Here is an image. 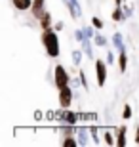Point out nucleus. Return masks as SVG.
Listing matches in <instances>:
<instances>
[{
	"instance_id": "nucleus-1",
	"label": "nucleus",
	"mask_w": 139,
	"mask_h": 147,
	"mask_svg": "<svg viewBox=\"0 0 139 147\" xmlns=\"http://www.w3.org/2000/svg\"><path fill=\"white\" fill-rule=\"evenodd\" d=\"M42 44L46 48V54L50 57H57L59 55V38H57V31L55 29H48L42 33Z\"/></svg>"
},
{
	"instance_id": "nucleus-15",
	"label": "nucleus",
	"mask_w": 139,
	"mask_h": 147,
	"mask_svg": "<svg viewBox=\"0 0 139 147\" xmlns=\"http://www.w3.org/2000/svg\"><path fill=\"white\" fill-rule=\"evenodd\" d=\"M103 142L107 143V145H116V140L112 138L111 132H103Z\"/></svg>"
},
{
	"instance_id": "nucleus-6",
	"label": "nucleus",
	"mask_w": 139,
	"mask_h": 147,
	"mask_svg": "<svg viewBox=\"0 0 139 147\" xmlns=\"http://www.w3.org/2000/svg\"><path fill=\"white\" fill-rule=\"evenodd\" d=\"M38 21H40V27H42V31L54 29V27H52V13H48V11H44L42 16L38 17Z\"/></svg>"
},
{
	"instance_id": "nucleus-7",
	"label": "nucleus",
	"mask_w": 139,
	"mask_h": 147,
	"mask_svg": "<svg viewBox=\"0 0 139 147\" xmlns=\"http://www.w3.org/2000/svg\"><path fill=\"white\" fill-rule=\"evenodd\" d=\"M32 2L34 0H13V6H15V10L19 11H27L32 8Z\"/></svg>"
},
{
	"instance_id": "nucleus-13",
	"label": "nucleus",
	"mask_w": 139,
	"mask_h": 147,
	"mask_svg": "<svg viewBox=\"0 0 139 147\" xmlns=\"http://www.w3.org/2000/svg\"><path fill=\"white\" fill-rule=\"evenodd\" d=\"M82 48H84V52H86V55H88V57H93V52H91V44H90V38H84V40H82Z\"/></svg>"
},
{
	"instance_id": "nucleus-16",
	"label": "nucleus",
	"mask_w": 139,
	"mask_h": 147,
	"mask_svg": "<svg viewBox=\"0 0 139 147\" xmlns=\"http://www.w3.org/2000/svg\"><path fill=\"white\" fill-rule=\"evenodd\" d=\"M122 6H116V8H114V11H112V21H120V19H122Z\"/></svg>"
},
{
	"instance_id": "nucleus-22",
	"label": "nucleus",
	"mask_w": 139,
	"mask_h": 147,
	"mask_svg": "<svg viewBox=\"0 0 139 147\" xmlns=\"http://www.w3.org/2000/svg\"><path fill=\"white\" fill-rule=\"evenodd\" d=\"M75 38H76V40H80V42H82V40H84V38H86V33H84V31H80V29H78V31H76V33H75Z\"/></svg>"
},
{
	"instance_id": "nucleus-20",
	"label": "nucleus",
	"mask_w": 139,
	"mask_h": 147,
	"mask_svg": "<svg viewBox=\"0 0 139 147\" xmlns=\"http://www.w3.org/2000/svg\"><path fill=\"white\" fill-rule=\"evenodd\" d=\"M76 134L80 136L78 143H82V145H84V143H88V138H86V130H76Z\"/></svg>"
},
{
	"instance_id": "nucleus-27",
	"label": "nucleus",
	"mask_w": 139,
	"mask_h": 147,
	"mask_svg": "<svg viewBox=\"0 0 139 147\" xmlns=\"http://www.w3.org/2000/svg\"><path fill=\"white\" fill-rule=\"evenodd\" d=\"M135 143H139V126L135 128Z\"/></svg>"
},
{
	"instance_id": "nucleus-12",
	"label": "nucleus",
	"mask_w": 139,
	"mask_h": 147,
	"mask_svg": "<svg viewBox=\"0 0 139 147\" xmlns=\"http://www.w3.org/2000/svg\"><path fill=\"white\" fill-rule=\"evenodd\" d=\"M112 42H114V46H116L118 52H124V42H122V34H120V33H114Z\"/></svg>"
},
{
	"instance_id": "nucleus-10",
	"label": "nucleus",
	"mask_w": 139,
	"mask_h": 147,
	"mask_svg": "<svg viewBox=\"0 0 139 147\" xmlns=\"http://www.w3.org/2000/svg\"><path fill=\"white\" fill-rule=\"evenodd\" d=\"M69 10H71V16L73 17H80V6H78V2L76 0H69Z\"/></svg>"
},
{
	"instance_id": "nucleus-28",
	"label": "nucleus",
	"mask_w": 139,
	"mask_h": 147,
	"mask_svg": "<svg viewBox=\"0 0 139 147\" xmlns=\"http://www.w3.org/2000/svg\"><path fill=\"white\" fill-rule=\"evenodd\" d=\"M116 2V6H122V0H114Z\"/></svg>"
},
{
	"instance_id": "nucleus-4",
	"label": "nucleus",
	"mask_w": 139,
	"mask_h": 147,
	"mask_svg": "<svg viewBox=\"0 0 139 147\" xmlns=\"http://www.w3.org/2000/svg\"><path fill=\"white\" fill-rule=\"evenodd\" d=\"M95 73H97V86L103 88L107 82V65L103 59H95Z\"/></svg>"
},
{
	"instance_id": "nucleus-9",
	"label": "nucleus",
	"mask_w": 139,
	"mask_h": 147,
	"mask_svg": "<svg viewBox=\"0 0 139 147\" xmlns=\"http://www.w3.org/2000/svg\"><path fill=\"white\" fill-rule=\"evenodd\" d=\"M118 69H120V73H126V69H128V57H126V52H118Z\"/></svg>"
},
{
	"instance_id": "nucleus-26",
	"label": "nucleus",
	"mask_w": 139,
	"mask_h": 147,
	"mask_svg": "<svg viewBox=\"0 0 139 147\" xmlns=\"http://www.w3.org/2000/svg\"><path fill=\"white\" fill-rule=\"evenodd\" d=\"M114 61V55H112V52H109L107 54V63H112Z\"/></svg>"
},
{
	"instance_id": "nucleus-24",
	"label": "nucleus",
	"mask_w": 139,
	"mask_h": 147,
	"mask_svg": "<svg viewBox=\"0 0 139 147\" xmlns=\"http://www.w3.org/2000/svg\"><path fill=\"white\" fill-rule=\"evenodd\" d=\"M84 33H86V38H91V36H93V31H91V27H84Z\"/></svg>"
},
{
	"instance_id": "nucleus-21",
	"label": "nucleus",
	"mask_w": 139,
	"mask_h": 147,
	"mask_svg": "<svg viewBox=\"0 0 139 147\" xmlns=\"http://www.w3.org/2000/svg\"><path fill=\"white\" fill-rule=\"evenodd\" d=\"M91 25L95 29H103V21L99 19V17H91Z\"/></svg>"
},
{
	"instance_id": "nucleus-11",
	"label": "nucleus",
	"mask_w": 139,
	"mask_h": 147,
	"mask_svg": "<svg viewBox=\"0 0 139 147\" xmlns=\"http://www.w3.org/2000/svg\"><path fill=\"white\" fill-rule=\"evenodd\" d=\"M75 136H76V134H71V136H67L61 143H63L65 147H76V145H78V140H76Z\"/></svg>"
},
{
	"instance_id": "nucleus-3",
	"label": "nucleus",
	"mask_w": 139,
	"mask_h": 147,
	"mask_svg": "<svg viewBox=\"0 0 139 147\" xmlns=\"http://www.w3.org/2000/svg\"><path fill=\"white\" fill-rule=\"evenodd\" d=\"M57 90H59V105H61V109H69L71 103H73V90H71V86L67 84V86L57 88Z\"/></svg>"
},
{
	"instance_id": "nucleus-8",
	"label": "nucleus",
	"mask_w": 139,
	"mask_h": 147,
	"mask_svg": "<svg viewBox=\"0 0 139 147\" xmlns=\"http://www.w3.org/2000/svg\"><path fill=\"white\" fill-rule=\"evenodd\" d=\"M126 126H120L118 128V132H116V145H120V147H124L126 145Z\"/></svg>"
},
{
	"instance_id": "nucleus-14",
	"label": "nucleus",
	"mask_w": 139,
	"mask_h": 147,
	"mask_svg": "<svg viewBox=\"0 0 139 147\" xmlns=\"http://www.w3.org/2000/svg\"><path fill=\"white\" fill-rule=\"evenodd\" d=\"M61 119H65L69 124H75L76 120H78V115H75V113H61Z\"/></svg>"
},
{
	"instance_id": "nucleus-19",
	"label": "nucleus",
	"mask_w": 139,
	"mask_h": 147,
	"mask_svg": "<svg viewBox=\"0 0 139 147\" xmlns=\"http://www.w3.org/2000/svg\"><path fill=\"white\" fill-rule=\"evenodd\" d=\"M122 117H124V120H130V119H132V107H130V105H124Z\"/></svg>"
},
{
	"instance_id": "nucleus-17",
	"label": "nucleus",
	"mask_w": 139,
	"mask_h": 147,
	"mask_svg": "<svg viewBox=\"0 0 139 147\" xmlns=\"http://www.w3.org/2000/svg\"><path fill=\"white\" fill-rule=\"evenodd\" d=\"M80 61H82V52L80 50H75L73 52V63L75 65H80Z\"/></svg>"
},
{
	"instance_id": "nucleus-25",
	"label": "nucleus",
	"mask_w": 139,
	"mask_h": 147,
	"mask_svg": "<svg viewBox=\"0 0 139 147\" xmlns=\"http://www.w3.org/2000/svg\"><path fill=\"white\" fill-rule=\"evenodd\" d=\"M54 29H55V31H57V33H59V31H63V21L55 23V25H54Z\"/></svg>"
},
{
	"instance_id": "nucleus-23",
	"label": "nucleus",
	"mask_w": 139,
	"mask_h": 147,
	"mask_svg": "<svg viewBox=\"0 0 139 147\" xmlns=\"http://www.w3.org/2000/svg\"><path fill=\"white\" fill-rule=\"evenodd\" d=\"M80 82H82V86L88 90V78H86V73L84 71H80Z\"/></svg>"
},
{
	"instance_id": "nucleus-18",
	"label": "nucleus",
	"mask_w": 139,
	"mask_h": 147,
	"mask_svg": "<svg viewBox=\"0 0 139 147\" xmlns=\"http://www.w3.org/2000/svg\"><path fill=\"white\" fill-rule=\"evenodd\" d=\"M93 40H95V44H97V46H101V48H103V46H107V38L103 36V34H95Z\"/></svg>"
},
{
	"instance_id": "nucleus-2",
	"label": "nucleus",
	"mask_w": 139,
	"mask_h": 147,
	"mask_svg": "<svg viewBox=\"0 0 139 147\" xmlns=\"http://www.w3.org/2000/svg\"><path fill=\"white\" fill-rule=\"evenodd\" d=\"M54 82L57 88H63L67 84H71V75L67 73L63 65H55V71H54Z\"/></svg>"
},
{
	"instance_id": "nucleus-5",
	"label": "nucleus",
	"mask_w": 139,
	"mask_h": 147,
	"mask_svg": "<svg viewBox=\"0 0 139 147\" xmlns=\"http://www.w3.org/2000/svg\"><path fill=\"white\" fill-rule=\"evenodd\" d=\"M44 4H46L44 0H34V2H32L31 13H32V16H34V17H36V19H38V17H40V16H42L44 11H46V10H44Z\"/></svg>"
}]
</instances>
